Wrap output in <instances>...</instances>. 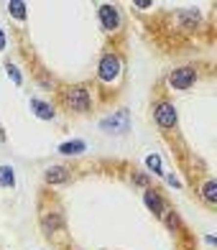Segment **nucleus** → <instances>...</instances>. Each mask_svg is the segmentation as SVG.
Returning <instances> with one entry per match:
<instances>
[{"instance_id": "nucleus-1", "label": "nucleus", "mask_w": 217, "mask_h": 250, "mask_svg": "<svg viewBox=\"0 0 217 250\" xmlns=\"http://www.w3.org/2000/svg\"><path fill=\"white\" fill-rule=\"evenodd\" d=\"M62 105L72 112H87L92 107V95H89L87 84H69L62 89Z\"/></svg>"}, {"instance_id": "nucleus-2", "label": "nucleus", "mask_w": 217, "mask_h": 250, "mask_svg": "<svg viewBox=\"0 0 217 250\" xmlns=\"http://www.w3.org/2000/svg\"><path fill=\"white\" fill-rule=\"evenodd\" d=\"M123 74V62H120V56L118 54H102L100 56V64H97V77H100V82H105V84H115L118 79Z\"/></svg>"}, {"instance_id": "nucleus-3", "label": "nucleus", "mask_w": 217, "mask_h": 250, "mask_svg": "<svg viewBox=\"0 0 217 250\" xmlns=\"http://www.w3.org/2000/svg\"><path fill=\"white\" fill-rule=\"evenodd\" d=\"M153 120H156V125L161 130H174L176 123H179V112H176V107L171 105V102L161 100V102L153 105Z\"/></svg>"}, {"instance_id": "nucleus-4", "label": "nucleus", "mask_w": 217, "mask_h": 250, "mask_svg": "<svg viewBox=\"0 0 217 250\" xmlns=\"http://www.w3.org/2000/svg\"><path fill=\"white\" fill-rule=\"evenodd\" d=\"M197 69L194 66H176V69H171L169 72V77H166V82H169V87L171 89H192V84L197 82Z\"/></svg>"}, {"instance_id": "nucleus-5", "label": "nucleus", "mask_w": 217, "mask_h": 250, "mask_svg": "<svg viewBox=\"0 0 217 250\" xmlns=\"http://www.w3.org/2000/svg\"><path fill=\"white\" fill-rule=\"evenodd\" d=\"M100 128L105 130V133H128L130 130V112L128 110H118V112H112V115L108 118H102L100 120Z\"/></svg>"}, {"instance_id": "nucleus-6", "label": "nucleus", "mask_w": 217, "mask_h": 250, "mask_svg": "<svg viewBox=\"0 0 217 250\" xmlns=\"http://www.w3.org/2000/svg\"><path fill=\"white\" fill-rule=\"evenodd\" d=\"M97 18H100V26L102 31H108V33H115L120 31V10L115 5H110V3H102L97 8Z\"/></svg>"}, {"instance_id": "nucleus-7", "label": "nucleus", "mask_w": 217, "mask_h": 250, "mask_svg": "<svg viewBox=\"0 0 217 250\" xmlns=\"http://www.w3.org/2000/svg\"><path fill=\"white\" fill-rule=\"evenodd\" d=\"M143 202H146V207L151 209L153 214H158V217L164 220V214H166V209H169V204L164 202V197L158 194L156 189H146V191H143Z\"/></svg>"}, {"instance_id": "nucleus-8", "label": "nucleus", "mask_w": 217, "mask_h": 250, "mask_svg": "<svg viewBox=\"0 0 217 250\" xmlns=\"http://www.w3.org/2000/svg\"><path fill=\"white\" fill-rule=\"evenodd\" d=\"M199 13L197 10H179V13L174 16V23L181 28V31H197L199 28Z\"/></svg>"}, {"instance_id": "nucleus-9", "label": "nucleus", "mask_w": 217, "mask_h": 250, "mask_svg": "<svg viewBox=\"0 0 217 250\" xmlns=\"http://www.w3.org/2000/svg\"><path fill=\"white\" fill-rule=\"evenodd\" d=\"M43 179H46V184L49 187H59V184H69V168H64V166H49L46 171H43Z\"/></svg>"}, {"instance_id": "nucleus-10", "label": "nucleus", "mask_w": 217, "mask_h": 250, "mask_svg": "<svg viewBox=\"0 0 217 250\" xmlns=\"http://www.w3.org/2000/svg\"><path fill=\"white\" fill-rule=\"evenodd\" d=\"M41 227H43V232L46 235H54V232H59L62 227H64V217H62V212H41Z\"/></svg>"}, {"instance_id": "nucleus-11", "label": "nucleus", "mask_w": 217, "mask_h": 250, "mask_svg": "<svg viewBox=\"0 0 217 250\" xmlns=\"http://www.w3.org/2000/svg\"><path fill=\"white\" fill-rule=\"evenodd\" d=\"M31 110H33V115H36L39 120H54V115H56L54 105H49L46 100H39V97L31 100Z\"/></svg>"}, {"instance_id": "nucleus-12", "label": "nucleus", "mask_w": 217, "mask_h": 250, "mask_svg": "<svg viewBox=\"0 0 217 250\" xmlns=\"http://www.w3.org/2000/svg\"><path fill=\"white\" fill-rule=\"evenodd\" d=\"M199 197L207 202L210 207H215V204H217V181H215V179H207V181H204L202 189H199Z\"/></svg>"}, {"instance_id": "nucleus-13", "label": "nucleus", "mask_w": 217, "mask_h": 250, "mask_svg": "<svg viewBox=\"0 0 217 250\" xmlns=\"http://www.w3.org/2000/svg\"><path fill=\"white\" fill-rule=\"evenodd\" d=\"M85 148H87L85 141H66V143L59 146V153H64V156H79V153H85Z\"/></svg>"}, {"instance_id": "nucleus-14", "label": "nucleus", "mask_w": 217, "mask_h": 250, "mask_svg": "<svg viewBox=\"0 0 217 250\" xmlns=\"http://www.w3.org/2000/svg\"><path fill=\"white\" fill-rule=\"evenodd\" d=\"M0 187L3 189H13L16 187V168L13 166H0Z\"/></svg>"}, {"instance_id": "nucleus-15", "label": "nucleus", "mask_w": 217, "mask_h": 250, "mask_svg": "<svg viewBox=\"0 0 217 250\" xmlns=\"http://www.w3.org/2000/svg\"><path fill=\"white\" fill-rule=\"evenodd\" d=\"M8 13L18 18V21H26V3L23 0H10L8 3Z\"/></svg>"}, {"instance_id": "nucleus-16", "label": "nucleus", "mask_w": 217, "mask_h": 250, "mask_svg": "<svg viewBox=\"0 0 217 250\" xmlns=\"http://www.w3.org/2000/svg\"><path fill=\"white\" fill-rule=\"evenodd\" d=\"M146 166L151 174H164V166H161V158H158L156 153H148L146 156Z\"/></svg>"}, {"instance_id": "nucleus-17", "label": "nucleus", "mask_w": 217, "mask_h": 250, "mask_svg": "<svg viewBox=\"0 0 217 250\" xmlns=\"http://www.w3.org/2000/svg\"><path fill=\"white\" fill-rule=\"evenodd\" d=\"M5 69H8V77L13 79L16 84H21V82H23V77H21V72H18V66H13V64L8 62V64H5Z\"/></svg>"}, {"instance_id": "nucleus-18", "label": "nucleus", "mask_w": 217, "mask_h": 250, "mask_svg": "<svg viewBox=\"0 0 217 250\" xmlns=\"http://www.w3.org/2000/svg\"><path fill=\"white\" fill-rule=\"evenodd\" d=\"M133 184H138V187H143V189H151V181H148L146 174H133Z\"/></svg>"}, {"instance_id": "nucleus-19", "label": "nucleus", "mask_w": 217, "mask_h": 250, "mask_svg": "<svg viewBox=\"0 0 217 250\" xmlns=\"http://www.w3.org/2000/svg\"><path fill=\"white\" fill-rule=\"evenodd\" d=\"M151 5H153L151 0H135V3H133V8H143V10H146V8H151Z\"/></svg>"}, {"instance_id": "nucleus-20", "label": "nucleus", "mask_w": 217, "mask_h": 250, "mask_svg": "<svg viewBox=\"0 0 217 250\" xmlns=\"http://www.w3.org/2000/svg\"><path fill=\"white\" fill-rule=\"evenodd\" d=\"M166 181H169V184H171V187H176V189L181 187V181H179L176 176H166Z\"/></svg>"}, {"instance_id": "nucleus-21", "label": "nucleus", "mask_w": 217, "mask_h": 250, "mask_svg": "<svg viewBox=\"0 0 217 250\" xmlns=\"http://www.w3.org/2000/svg\"><path fill=\"white\" fill-rule=\"evenodd\" d=\"M0 49H5V33L0 31Z\"/></svg>"}]
</instances>
